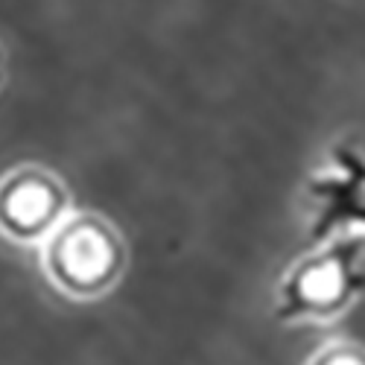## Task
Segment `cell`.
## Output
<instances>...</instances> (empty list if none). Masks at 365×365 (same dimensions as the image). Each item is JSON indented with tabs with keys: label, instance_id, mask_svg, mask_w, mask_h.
I'll list each match as a JSON object with an SVG mask.
<instances>
[{
	"label": "cell",
	"instance_id": "obj_1",
	"mask_svg": "<svg viewBox=\"0 0 365 365\" xmlns=\"http://www.w3.org/2000/svg\"><path fill=\"white\" fill-rule=\"evenodd\" d=\"M365 295V234H342L313 246L278 281V322H330Z\"/></svg>",
	"mask_w": 365,
	"mask_h": 365
},
{
	"label": "cell",
	"instance_id": "obj_2",
	"mask_svg": "<svg viewBox=\"0 0 365 365\" xmlns=\"http://www.w3.org/2000/svg\"><path fill=\"white\" fill-rule=\"evenodd\" d=\"M310 222L307 240L313 246L342 234H365V152L351 143L330 146L324 167L307 175Z\"/></svg>",
	"mask_w": 365,
	"mask_h": 365
},
{
	"label": "cell",
	"instance_id": "obj_3",
	"mask_svg": "<svg viewBox=\"0 0 365 365\" xmlns=\"http://www.w3.org/2000/svg\"><path fill=\"white\" fill-rule=\"evenodd\" d=\"M50 275L73 295H97L123 269V249L111 225L97 217H76L56 228L47 249Z\"/></svg>",
	"mask_w": 365,
	"mask_h": 365
},
{
	"label": "cell",
	"instance_id": "obj_4",
	"mask_svg": "<svg viewBox=\"0 0 365 365\" xmlns=\"http://www.w3.org/2000/svg\"><path fill=\"white\" fill-rule=\"evenodd\" d=\"M62 210V196L44 178H26L9 193L6 217L21 231H38L50 222H56Z\"/></svg>",
	"mask_w": 365,
	"mask_h": 365
},
{
	"label": "cell",
	"instance_id": "obj_5",
	"mask_svg": "<svg viewBox=\"0 0 365 365\" xmlns=\"http://www.w3.org/2000/svg\"><path fill=\"white\" fill-rule=\"evenodd\" d=\"M307 365H365V348L354 342H330L319 348Z\"/></svg>",
	"mask_w": 365,
	"mask_h": 365
}]
</instances>
